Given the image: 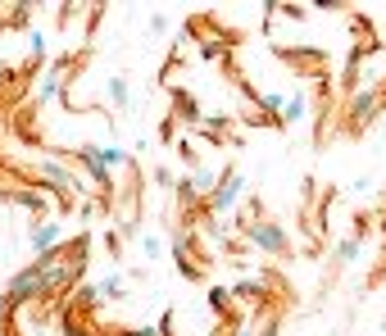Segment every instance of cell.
<instances>
[{
    "instance_id": "obj_3",
    "label": "cell",
    "mask_w": 386,
    "mask_h": 336,
    "mask_svg": "<svg viewBox=\"0 0 386 336\" xmlns=\"http://www.w3.org/2000/svg\"><path fill=\"white\" fill-rule=\"evenodd\" d=\"M91 291H96V305H109V300H128V278H123V273H109V278L91 282Z\"/></svg>"
},
{
    "instance_id": "obj_7",
    "label": "cell",
    "mask_w": 386,
    "mask_h": 336,
    "mask_svg": "<svg viewBox=\"0 0 386 336\" xmlns=\"http://www.w3.org/2000/svg\"><path fill=\"white\" fill-rule=\"evenodd\" d=\"M382 332H386V318H382Z\"/></svg>"
},
{
    "instance_id": "obj_1",
    "label": "cell",
    "mask_w": 386,
    "mask_h": 336,
    "mask_svg": "<svg viewBox=\"0 0 386 336\" xmlns=\"http://www.w3.org/2000/svg\"><path fill=\"white\" fill-rule=\"evenodd\" d=\"M59 241H64V232H59V223H55V218H41V223H32V228H28V245H32V255L55 250Z\"/></svg>"
},
{
    "instance_id": "obj_5",
    "label": "cell",
    "mask_w": 386,
    "mask_h": 336,
    "mask_svg": "<svg viewBox=\"0 0 386 336\" xmlns=\"http://www.w3.org/2000/svg\"><path fill=\"white\" fill-rule=\"evenodd\" d=\"M109 105H114L118 114L128 109V78H109Z\"/></svg>"
},
{
    "instance_id": "obj_2",
    "label": "cell",
    "mask_w": 386,
    "mask_h": 336,
    "mask_svg": "<svg viewBox=\"0 0 386 336\" xmlns=\"http://www.w3.org/2000/svg\"><path fill=\"white\" fill-rule=\"evenodd\" d=\"M282 128H295V123H309V86H300L295 96L282 101V114H278Z\"/></svg>"
},
{
    "instance_id": "obj_6",
    "label": "cell",
    "mask_w": 386,
    "mask_h": 336,
    "mask_svg": "<svg viewBox=\"0 0 386 336\" xmlns=\"http://www.w3.org/2000/svg\"><path fill=\"white\" fill-rule=\"evenodd\" d=\"M164 245H168V241H164V236H155V232H146V236H141V250L151 255V259H155V255H164Z\"/></svg>"
},
{
    "instance_id": "obj_8",
    "label": "cell",
    "mask_w": 386,
    "mask_h": 336,
    "mask_svg": "<svg viewBox=\"0 0 386 336\" xmlns=\"http://www.w3.org/2000/svg\"><path fill=\"white\" fill-rule=\"evenodd\" d=\"M382 136H386V123H382Z\"/></svg>"
},
{
    "instance_id": "obj_4",
    "label": "cell",
    "mask_w": 386,
    "mask_h": 336,
    "mask_svg": "<svg viewBox=\"0 0 386 336\" xmlns=\"http://www.w3.org/2000/svg\"><path fill=\"white\" fill-rule=\"evenodd\" d=\"M359 255H364V245H359L355 236H341V241L332 245V259H336V264H341V268H345V264H355Z\"/></svg>"
}]
</instances>
